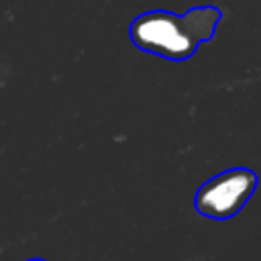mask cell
Returning <instances> with one entry per match:
<instances>
[{"label": "cell", "mask_w": 261, "mask_h": 261, "mask_svg": "<svg viewBox=\"0 0 261 261\" xmlns=\"http://www.w3.org/2000/svg\"><path fill=\"white\" fill-rule=\"evenodd\" d=\"M220 18L222 12L216 6H196L186 14L149 10L133 18L128 37L141 51L169 61H186L214 37Z\"/></svg>", "instance_id": "cell-1"}, {"label": "cell", "mask_w": 261, "mask_h": 261, "mask_svg": "<svg viewBox=\"0 0 261 261\" xmlns=\"http://www.w3.org/2000/svg\"><path fill=\"white\" fill-rule=\"evenodd\" d=\"M257 190V175L247 167H230L204 181L196 196L194 208L212 220H228L239 214Z\"/></svg>", "instance_id": "cell-2"}, {"label": "cell", "mask_w": 261, "mask_h": 261, "mask_svg": "<svg viewBox=\"0 0 261 261\" xmlns=\"http://www.w3.org/2000/svg\"><path fill=\"white\" fill-rule=\"evenodd\" d=\"M27 261H45V259H37V257H35V259H27Z\"/></svg>", "instance_id": "cell-3"}]
</instances>
